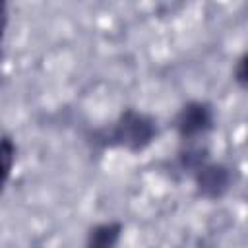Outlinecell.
Listing matches in <instances>:
<instances>
[{
	"instance_id": "obj_1",
	"label": "cell",
	"mask_w": 248,
	"mask_h": 248,
	"mask_svg": "<svg viewBox=\"0 0 248 248\" xmlns=\"http://www.w3.org/2000/svg\"><path fill=\"white\" fill-rule=\"evenodd\" d=\"M95 138H97L95 141H99L101 145L126 147L130 151H140L157 138V124L151 116L143 112L126 110L110 128L99 130Z\"/></svg>"
},
{
	"instance_id": "obj_7",
	"label": "cell",
	"mask_w": 248,
	"mask_h": 248,
	"mask_svg": "<svg viewBox=\"0 0 248 248\" xmlns=\"http://www.w3.org/2000/svg\"><path fill=\"white\" fill-rule=\"evenodd\" d=\"M6 27V0H0V39Z\"/></svg>"
},
{
	"instance_id": "obj_3",
	"label": "cell",
	"mask_w": 248,
	"mask_h": 248,
	"mask_svg": "<svg viewBox=\"0 0 248 248\" xmlns=\"http://www.w3.org/2000/svg\"><path fill=\"white\" fill-rule=\"evenodd\" d=\"M196 184L202 196L205 198H221L225 192H229L232 184V172L225 165H200L194 170Z\"/></svg>"
},
{
	"instance_id": "obj_5",
	"label": "cell",
	"mask_w": 248,
	"mask_h": 248,
	"mask_svg": "<svg viewBox=\"0 0 248 248\" xmlns=\"http://www.w3.org/2000/svg\"><path fill=\"white\" fill-rule=\"evenodd\" d=\"M16 161V145L10 138H0V192L6 186Z\"/></svg>"
},
{
	"instance_id": "obj_2",
	"label": "cell",
	"mask_w": 248,
	"mask_h": 248,
	"mask_svg": "<svg viewBox=\"0 0 248 248\" xmlns=\"http://www.w3.org/2000/svg\"><path fill=\"white\" fill-rule=\"evenodd\" d=\"M215 124V112L209 103L194 101L182 107L176 116V130L184 140H196L205 136Z\"/></svg>"
},
{
	"instance_id": "obj_6",
	"label": "cell",
	"mask_w": 248,
	"mask_h": 248,
	"mask_svg": "<svg viewBox=\"0 0 248 248\" xmlns=\"http://www.w3.org/2000/svg\"><path fill=\"white\" fill-rule=\"evenodd\" d=\"M234 76H236L238 83L244 87V85H246V56H242V58L238 60V64H236V70H234Z\"/></svg>"
},
{
	"instance_id": "obj_4",
	"label": "cell",
	"mask_w": 248,
	"mask_h": 248,
	"mask_svg": "<svg viewBox=\"0 0 248 248\" xmlns=\"http://www.w3.org/2000/svg\"><path fill=\"white\" fill-rule=\"evenodd\" d=\"M120 232H122V225L120 223H103V225H97L95 229H91L89 238H87V244L89 246H97V248L114 246L118 242V238H120Z\"/></svg>"
}]
</instances>
